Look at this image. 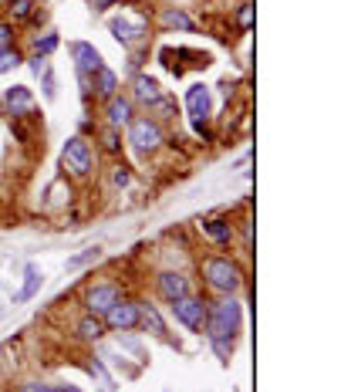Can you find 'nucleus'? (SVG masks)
<instances>
[{"mask_svg": "<svg viewBox=\"0 0 351 392\" xmlns=\"http://www.w3.org/2000/svg\"><path fill=\"white\" fill-rule=\"evenodd\" d=\"M162 95H166V92H162L159 78H152V75H136V78H132V92H129L132 105L152 108V105H156V102H159Z\"/></svg>", "mask_w": 351, "mask_h": 392, "instance_id": "f8f14e48", "label": "nucleus"}, {"mask_svg": "<svg viewBox=\"0 0 351 392\" xmlns=\"http://www.w3.org/2000/svg\"><path fill=\"white\" fill-rule=\"evenodd\" d=\"M156 291L159 298L166 301V304H173L176 298H182V294H189V277L182 274V271H159L156 274Z\"/></svg>", "mask_w": 351, "mask_h": 392, "instance_id": "9b49d317", "label": "nucleus"}, {"mask_svg": "<svg viewBox=\"0 0 351 392\" xmlns=\"http://www.w3.org/2000/svg\"><path fill=\"white\" fill-rule=\"evenodd\" d=\"M98 257H101V251H98V247H88L85 254L71 257V260H68V267H81V264H88V260H98Z\"/></svg>", "mask_w": 351, "mask_h": 392, "instance_id": "c756f323", "label": "nucleus"}, {"mask_svg": "<svg viewBox=\"0 0 351 392\" xmlns=\"http://www.w3.org/2000/svg\"><path fill=\"white\" fill-rule=\"evenodd\" d=\"M129 183H132V169H129L125 162H115V166H112V186H115V190H125Z\"/></svg>", "mask_w": 351, "mask_h": 392, "instance_id": "a878e982", "label": "nucleus"}, {"mask_svg": "<svg viewBox=\"0 0 351 392\" xmlns=\"http://www.w3.org/2000/svg\"><path fill=\"white\" fill-rule=\"evenodd\" d=\"M38 78H41V85H44V98L51 102V98L58 95V88H55V71H51V68H44Z\"/></svg>", "mask_w": 351, "mask_h": 392, "instance_id": "cd10ccee", "label": "nucleus"}, {"mask_svg": "<svg viewBox=\"0 0 351 392\" xmlns=\"http://www.w3.org/2000/svg\"><path fill=\"white\" fill-rule=\"evenodd\" d=\"M88 4H92L95 10H108V7H115L118 0H88Z\"/></svg>", "mask_w": 351, "mask_h": 392, "instance_id": "473e14b6", "label": "nucleus"}, {"mask_svg": "<svg viewBox=\"0 0 351 392\" xmlns=\"http://www.w3.org/2000/svg\"><path fill=\"white\" fill-rule=\"evenodd\" d=\"M159 24L166 27V31H196V24H193V18L182 10V7H162L159 10Z\"/></svg>", "mask_w": 351, "mask_h": 392, "instance_id": "a211bd4d", "label": "nucleus"}, {"mask_svg": "<svg viewBox=\"0 0 351 392\" xmlns=\"http://www.w3.org/2000/svg\"><path fill=\"white\" fill-rule=\"evenodd\" d=\"M38 0H7V14H10V24H20V20H31L38 14Z\"/></svg>", "mask_w": 351, "mask_h": 392, "instance_id": "412c9836", "label": "nucleus"}, {"mask_svg": "<svg viewBox=\"0 0 351 392\" xmlns=\"http://www.w3.org/2000/svg\"><path fill=\"white\" fill-rule=\"evenodd\" d=\"M186 115H189V122H193V129L199 136L213 139V132L206 129V122L213 118V88L210 85L196 81V85L186 88Z\"/></svg>", "mask_w": 351, "mask_h": 392, "instance_id": "39448f33", "label": "nucleus"}, {"mask_svg": "<svg viewBox=\"0 0 351 392\" xmlns=\"http://www.w3.org/2000/svg\"><path fill=\"white\" fill-rule=\"evenodd\" d=\"M24 61L31 64V71H34V75H41V71L48 68V58H41V55H31V58H24Z\"/></svg>", "mask_w": 351, "mask_h": 392, "instance_id": "2f4dec72", "label": "nucleus"}, {"mask_svg": "<svg viewBox=\"0 0 351 392\" xmlns=\"http://www.w3.org/2000/svg\"><path fill=\"white\" fill-rule=\"evenodd\" d=\"M58 44H61V38L55 34V31H51V34H44V38L34 41V55L48 58V55H55V51H58Z\"/></svg>", "mask_w": 351, "mask_h": 392, "instance_id": "393cba45", "label": "nucleus"}, {"mask_svg": "<svg viewBox=\"0 0 351 392\" xmlns=\"http://www.w3.org/2000/svg\"><path fill=\"white\" fill-rule=\"evenodd\" d=\"M243 332V301L240 298H220V301H210L206 308V325H203V335L210 338L213 352L220 355V362H230L234 355V342Z\"/></svg>", "mask_w": 351, "mask_h": 392, "instance_id": "f257e3e1", "label": "nucleus"}, {"mask_svg": "<svg viewBox=\"0 0 351 392\" xmlns=\"http://www.w3.org/2000/svg\"><path fill=\"white\" fill-rule=\"evenodd\" d=\"M125 142L136 149L138 156H152V153L162 149L166 132H162V125H159L152 115H136L125 125Z\"/></svg>", "mask_w": 351, "mask_h": 392, "instance_id": "7ed1b4c3", "label": "nucleus"}, {"mask_svg": "<svg viewBox=\"0 0 351 392\" xmlns=\"http://www.w3.org/2000/svg\"><path fill=\"white\" fill-rule=\"evenodd\" d=\"M136 118V105H132V98L129 95H112L105 102V125H112V129H125L129 122Z\"/></svg>", "mask_w": 351, "mask_h": 392, "instance_id": "ddd939ff", "label": "nucleus"}, {"mask_svg": "<svg viewBox=\"0 0 351 392\" xmlns=\"http://www.w3.org/2000/svg\"><path fill=\"white\" fill-rule=\"evenodd\" d=\"M173 314L176 321L186 328V332L193 335H203V325H206V308H210V301H203V294H182V298H176L173 304Z\"/></svg>", "mask_w": 351, "mask_h": 392, "instance_id": "423d86ee", "label": "nucleus"}, {"mask_svg": "<svg viewBox=\"0 0 351 392\" xmlns=\"http://www.w3.org/2000/svg\"><path fill=\"white\" fill-rule=\"evenodd\" d=\"M108 34L118 41V44H125V48H132V44H138V41L149 34V24L142 18H112L108 20Z\"/></svg>", "mask_w": 351, "mask_h": 392, "instance_id": "9d476101", "label": "nucleus"}, {"mask_svg": "<svg viewBox=\"0 0 351 392\" xmlns=\"http://www.w3.org/2000/svg\"><path fill=\"white\" fill-rule=\"evenodd\" d=\"M236 18H240V27L243 31H250L254 27V4H240V14Z\"/></svg>", "mask_w": 351, "mask_h": 392, "instance_id": "c85d7f7f", "label": "nucleus"}, {"mask_svg": "<svg viewBox=\"0 0 351 392\" xmlns=\"http://www.w3.org/2000/svg\"><path fill=\"white\" fill-rule=\"evenodd\" d=\"M199 230L210 237L216 247H230V244H234V223H227V220H220V216L199 220Z\"/></svg>", "mask_w": 351, "mask_h": 392, "instance_id": "dca6fc26", "label": "nucleus"}, {"mask_svg": "<svg viewBox=\"0 0 351 392\" xmlns=\"http://www.w3.org/2000/svg\"><path fill=\"white\" fill-rule=\"evenodd\" d=\"M41 288H44V274H41L34 264H27V267H24V288H20V294L14 301H31V298H38Z\"/></svg>", "mask_w": 351, "mask_h": 392, "instance_id": "aec40b11", "label": "nucleus"}, {"mask_svg": "<svg viewBox=\"0 0 351 392\" xmlns=\"http://www.w3.org/2000/svg\"><path fill=\"white\" fill-rule=\"evenodd\" d=\"M92 92H95L98 98H105V102H108L112 95H118V75L108 68V64H101L95 75H92Z\"/></svg>", "mask_w": 351, "mask_h": 392, "instance_id": "6ab92c4d", "label": "nucleus"}, {"mask_svg": "<svg viewBox=\"0 0 351 392\" xmlns=\"http://www.w3.org/2000/svg\"><path fill=\"white\" fill-rule=\"evenodd\" d=\"M199 277L203 284L220 298H234L243 291V267L227 254H206L199 260Z\"/></svg>", "mask_w": 351, "mask_h": 392, "instance_id": "f03ea898", "label": "nucleus"}, {"mask_svg": "<svg viewBox=\"0 0 351 392\" xmlns=\"http://www.w3.org/2000/svg\"><path fill=\"white\" fill-rule=\"evenodd\" d=\"M10 44H14V24L0 20V48H10Z\"/></svg>", "mask_w": 351, "mask_h": 392, "instance_id": "7c9ffc66", "label": "nucleus"}, {"mask_svg": "<svg viewBox=\"0 0 351 392\" xmlns=\"http://www.w3.org/2000/svg\"><path fill=\"white\" fill-rule=\"evenodd\" d=\"M138 328H142V335L166 338V318L159 314L156 304H149V301H138Z\"/></svg>", "mask_w": 351, "mask_h": 392, "instance_id": "2eb2a0df", "label": "nucleus"}, {"mask_svg": "<svg viewBox=\"0 0 351 392\" xmlns=\"http://www.w3.org/2000/svg\"><path fill=\"white\" fill-rule=\"evenodd\" d=\"M88 375L98 382V389L101 392H115V379H112L108 369L101 365V358H92V362H88Z\"/></svg>", "mask_w": 351, "mask_h": 392, "instance_id": "4be33fe9", "label": "nucleus"}, {"mask_svg": "<svg viewBox=\"0 0 351 392\" xmlns=\"http://www.w3.org/2000/svg\"><path fill=\"white\" fill-rule=\"evenodd\" d=\"M24 64V51H20L17 44H10V48H0V75H10L14 68Z\"/></svg>", "mask_w": 351, "mask_h": 392, "instance_id": "5701e85b", "label": "nucleus"}, {"mask_svg": "<svg viewBox=\"0 0 351 392\" xmlns=\"http://www.w3.org/2000/svg\"><path fill=\"white\" fill-rule=\"evenodd\" d=\"M61 169L71 179H88L95 169V149L85 136H71L61 146Z\"/></svg>", "mask_w": 351, "mask_h": 392, "instance_id": "20e7f679", "label": "nucleus"}, {"mask_svg": "<svg viewBox=\"0 0 351 392\" xmlns=\"http://www.w3.org/2000/svg\"><path fill=\"white\" fill-rule=\"evenodd\" d=\"M3 108L10 112V118H24L34 112V95H31V88L27 85H10L7 92H3Z\"/></svg>", "mask_w": 351, "mask_h": 392, "instance_id": "4468645a", "label": "nucleus"}, {"mask_svg": "<svg viewBox=\"0 0 351 392\" xmlns=\"http://www.w3.org/2000/svg\"><path fill=\"white\" fill-rule=\"evenodd\" d=\"M108 332H136L138 328V301L136 298H118L108 312L101 314Z\"/></svg>", "mask_w": 351, "mask_h": 392, "instance_id": "0eeeda50", "label": "nucleus"}, {"mask_svg": "<svg viewBox=\"0 0 351 392\" xmlns=\"http://www.w3.org/2000/svg\"><path fill=\"white\" fill-rule=\"evenodd\" d=\"M17 392H61L58 382H41V379H31V382H24Z\"/></svg>", "mask_w": 351, "mask_h": 392, "instance_id": "bb28decb", "label": "nucleus"}, {"mask_svg": "<svg viewBox=\"0 0 351 392\" xmlns=\"http://www.w3.org/2000/svg\"><path fill=\"white\" fill-rule=\"evenodd\" d=\"M68 51H71V61H75V71H78L81 78H92L98 68L105 64V58H101V51H98L92 41H71L68 44Z\"/></svg>", "mask_w": 351, "mask_h": 392, "instance_id": "1a4fd4ad", "label": "nucleus"}, {"mask_svg": "<svg viewBox=\"0 0 351 392\" xmlns=\"http://www.w3.org/2000/svg\"><path fill=\"white\" fill-rule=\"evenodd\" d=\"M118 298H125V291H122V284H115V281H101V284H92V288L85 291V312H88V314H98V318H101V314L115 304Z\"/></svg>", "mask_w": 351, "mask_h": 392, "instance_id": "6e6552de", "label": "nucleus"}, {"mask_svg": "<svg viewBox=\"0 0 351 392\" xmlns=\"http://www.w3.org/2000/svg\"><path fill=\"white\" fill-rule=\"evenodd\" d=\"M105 332H108V328H105V321H101L98 314H88V312L81 314L78 325H75V335H78L81 342H88V345H98V342L105 338Z\"/></svg>", "mask_w": 351, "mask_h": 392, "instance_id": "f3484780", "label": "nucleus"}, {"mask_svg": "<svg viewBox=\"0 0 351 392\" xmlns=\"http://www.w3.org/2000/svg\"><path fill=\"white\" fill-rule=\"evenodd\" d=\"M101 149L112 153V156H118V153H122V129L105 125V129H101Z\"/></svg>", "mask_w": 351, "mask_h": 392, "instance_id": "b1692460", "label": "nucleus"}]
</instances>
